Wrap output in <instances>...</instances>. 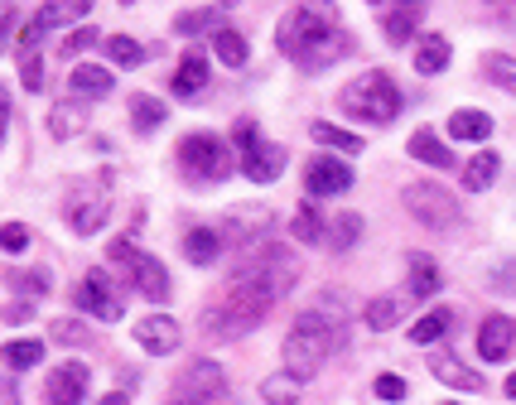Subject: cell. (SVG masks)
Here are the masks:
<instances>
[{
	"label": "cell",
	"instance_id": "f6af8a7d",
	"mask_svg": "<svg viewBox=\"0 0 516 405\" xmlns=\"http://www.w3.org/2000/svg\"><path fill=\"white\" fill-rule=\"evenodd\" d=\"M92 44H97V29H78V34H68V39H63V49H58V54H82V49H92Z\"/></svg>",
	"mask_w": 516,
	"mask_h": 405
},
{
	"label": "cell",
	"instance_id": "d6986e66",
	"mask_svg": "<svg viewBox=\"0 0 516 405\" xmlns=\"http://www.w3.org/2000/svg\"><path fill=\"white\" fill-rule=\"evenodd\" d=\"M68 87H73V97H107L111 87H116V73L102 68V63H78Z\"/></svg>",
	"mask_w": 516,
	"mask_h": 405
},
{
	"label": "cell",
	"instance_id": "c3c4849f",
	"mask_svg": "<svg viewBox=\"0 0 516 405\" xmlns=\"http://www.w3.org/2000/svg\"><path fill=\"white\" fill-rule=\"evenodd\" d=\"M10 20H15V10H10V5H0V34H10ZM0 49H5V39H0Z\"/></svg>",
	"mask_w": 516,
	"mask_h": 405
},
{
	"label": "cell",
	"instance_id": "ffe728a7",
	"mask_svg": "<svg viewBox=\"0 0 516 405\" xmlns=\"http://www.w3.org/2000/svg\"><path fill=\"white\" fill-rule=\"evenodd\" d=\"M406 155H410V160H420V164H435V169H454V155L444 150V140H439L430 126H420V131L410 135Z\"/></svg>",
	"mask_w": 516,
	"mask_h": 405
},
{
	"label": "cell",
	"instance_id": "ba28073f",
	"mask_svg": "<svg viewBox=\"0 0 516 405\" xmlns=\"http://www.w3.org/2000/svg\"><path fill=\"white\" fill-rule=\"evenodd\" d=\"M227 391V372H222L213 357H198L189 372L179 377V386H174V401L184 405H213Z\"/></svg>",
	"mask_w": 516,
	"mask_h": 405
},
{
	"label": "cell",
	"instance_id": "d4e9b609",
	"mask_svg": "<svg viewBox=\"0 0 516 405\" xmlns=\"http://www.w3.org/2000/svg\"><path fill=\"white\" fill-rule=\"evenodd\" d=\"M406 266H410V295H415V299L435 295V290H439V266H435V256H420V251H410Z\"/></svg>",
	"mask_w": 516,
	"mask_h": 405
},
{
	"label": "cell",
	"instance_id": "816d5d0a",
	"mask_svg": "<svg viewBox=\"0 0 516 405\" xmlns=\"http://www.w3.org/2000/svg\"><path fill=\"white\" fill-rule=\"evenodd\" d=\"M164 405H184V401H174V396H169V401H164Z\"/></svg>",
	"mask_w": 516,
	"mask_h": 405
},
{
	"label": "cell",
	"instance_id": "30bf717a",
	"mask_svg": "<svg viewBox=\"0 0 516 405\" xmlns=\"http://www.w3.org/2000/svg\"><path fill=\"white\" fill-rule=\"evenodd\" d=\"M304 189H309V198H338V193L353 189V169L333 155H319L304 169Z\"/></svg>",
	"mask_w": 516,
	"mask_h": 405
},
{
	"label": "cell",
	"instance_id": "ee69618b",
	"mask_svg": "<svg viewBox=\"0 0 516 405\" xmlns=\"http://www.w3.org/2000/svg\"><path fill=\"white\" fill-rule=\"evenodd\" d=\"M377 396H381V401H406V377L381 372V377H377Z\"/></svg>",
	"mask_w": 516,
	"mask_h": 405
},
{
	"label": "cell",
	"instance_id": "9a60e30c",
	"mask_svg": "<svg viewBox=\"0 0 516 405\" xmlns=\"http://www.w3.org/2000/svg\"><path fill=\"white\" fill-rule=\"evenodd\" d=\"M82 396H87V367L82 362H63L49 377V386H44L49 405H82Z\"/></svg>",
	"mask_w": 516,
	"mask_h": 405
},
{
	"label": "cell",
	"instance_id": "f35d334b",
	"mask_svg": "<svg viewBox=\"0 0 516 405\" xmlns=\"http://www.w3.org/2000/svg\"><path fill=\"white\" fill-rule=\"evenodd\" d=\"M328 227H333V232H328L324 242L333 246V251H348V246H357V237H362V217H357V213H343V217H333Z\"/></svg>",
	"mask_w": 516,
	"mask_h": 405
},
{
	"label": "cell",
	"instance_id": "681fc988",
	"mask_svg": "<svg viewBox=\"0 0 516 405\" xmlns=\"http://www.w3.org/2000/svg\"><path fill=\"white\" fill-rule=\"evenodd\" d=\"M97 405H131V396H126V391H111V396H102Z\"/></svg>",
	"mask_w": 516,
	"mask_h": 405
},
{
	"label": "cell",
	"instance_id": "f907efd6",
	"mask_svg": "<svg viewBox=\"0 0 516 405\" xmlns=\"http://www.w3.org/2000/svg\"><path fill=\"white\" fill-rule=\"evenodd\" d=\"M507 396H512V401H516V372H512V377H507Z\"/></svg>",
	"mask_w": 516,
	"mask_h": 405
},
{
	"label": "cell",
	"instance_id": "ac0fdd59",
	"mask_svg": "<svg viewBox=\"0 0 516 405\" xmlns=\"http://www.w3.org/2000/svg\"><path fill=\"white\" fill-rule=\"evenodd\" d=\"M420 20H425V10H420V5H386V10H381V29H386V44H396V49H401L410 34L420 29Z\"/></svg>",
	"mask_w": 516,
	"mask_h": 405
},
{
	"label": "cell",
	"instance_id": "7a4b0ae2",
	"mask_svg": "<svg viewBox=\"0 0 516 405\" xmlns=\"http://www.w3.org/2000/svg\"><path fill=\"white\" fill-rule=\"evenodd\" d=\"M343 343H348V324H343V314H338L328 299H319L314 309H304L295 324H290L285 343H280V352H285V372L304 386V381L324 367L328 352H338Z\"/></svg>",
	"mask_w": 516,
	"mask_h": 405
},
{
	"label": "cell",
	"instance_id": "4dcf8cb0",
	"mask_svg": "<svg viewBox=\"0 0 516 405\" xmlns=\"http://www.w3.org/2000/svg\"><path fill=\"white\" fill-rule=\"evenodd\" d=\"M39 362H44V343H39V338L5 343V367H10V372H29V367H39Z\"/></svg>",
	"mask_w": 516,
	"mask_h": 405
},
{
	"label": "cell",
	"instance_id": "5b68a950",
	"mask_svg": "<svg viewBox=\"0 0 516 405\" xmlns=\"http://www.w3.org/2000/svg\"><path fill=\"white\" fill-rule=\"evenodd\" d=\"M266 314H271V309H256V304H246V299L222 295V304L203 309L198 328H203L208 338H218V343H237V338H246L251 328H261V319H266Z\"/></svg>",
	"mask_w": 516,
	"mask_h": 405
},
{
	"label": "cell",
	"instance_id": "5bb4252c",
	"mask_svg": "<svg viewBox=\"0 0 516 405\" xmlns=\"http://www.w3.org/2000/svg\"><path fill=\"white\" fill-rule=\"evenodd\" d=\"M136 343L150 357H169L179 348V324L169 314H145V319H136Z\"/></svg>",
	"mask_w": 516,
	"mask_h": 405
},
{
	"label": "cell",
	"instance_id": "b9f144b4",
	"mask_svg": "<svg viewBox=\"0 0 516 405\" xmlns=\"http://www.w3.org/2000/svg\"><path fill=\"white\" fill-rule=\"evenodd\" d=\"M20 78H25L29 92L44 87V58H39V49H25V54H20Z\"/></svg>",
	"mask_w": 516,
	"mask_h": 405
},
{
	"label": "cell",
	"instance_id": "7bdbcfd3",
	"mask_svg": "<svg viewBox=\"0 0 516 405\" xmlns=\"http://www.w3.org/2000/svg\"><path fill=\"white\" fill-rule=\"evenodd\" d=\"M29 246V232L20 222H0V251H10V256H20Z\"/></svg>",
	"mask_w": 516,
	"mask_h": 405
},
{
	"label": "cell",
	"instance_id": "9c48e42d",
	"mask_svg": "<svg viewBox=\"0 0 516 405\" xmlns=\"http://www.w3.org/2000/svg\"><path fill=\"white\" fill-rule=\"evenodd\" d=\"M111 213V193L107 189H73L68 193V227L78 237H92Z\"/></svg>",
	"mask_w": 516,
	"mask_h": 405
},
{
	"label": "cell",
	"instance_id": "8fae6325",
	"mask_svg": "<svg viewBox=\"0 0 516 405\" xmlns=\"http://www.w3.org/2000/svg\"><path fill=\"white\" fill-rule=\"evenodd\" d=\"M78 304L82 314H97L102 324H116L126 309H121V299H116V290H111V275L107 270H92L87 280L78 285Z\"/></svg>",
	"mask_w": 516,
	"mask_h": 405
},
{
	"label": "cell",
	"instance_id": "836d02e7",
	"mask_svg": "<svg viewBox=\"0 0 516 405\" xmlns=\"http://www.w3.org/2000/svg\"><path fill=\"white\" fill-rule=\"evenodd\" d=\"M309 135H314L319 145H328V150H348V155H357V150H362V135L343 131V126H328V121H314V126H309Z\"/></svg>",
	"mask_w": 516,
	"mask_h": 405
},
{
	"label": "cell",
	"instance_id": "44dd1931",
	"mask_svg": "<svg viewBox=\"0 0 516 405\" xmlns=\"http://www.w3.org/2000/svg\"><path fill=\"white\" fill-rule=\"evenodd\" d=\"M449 58H454L449 39H444V34H425V39H420V49H415V73L435 78V73H444V68H449Z\"/></svg>",
	"mask_w": 516,
	"mask_h": 405
},
{
	"label": "cell",
	"instance_id": "e575fe53",
	"mask_svg": "<svg viewBox=\"0 0 516 405\" xmlns=\"http://www.w3.org/2000/svg\"><path fill=\"white\" fill-rule=\"evenodd\" d=\"M82 126H87V111H82L78 102H63V107H54V116H49V135H54V140H68V135H78Z\"/></svg>",
	"mask_w": 516,
	"mask_h": 405
},
{
	"label": "cell",
	"instance_id": "6da1fadb",
	"mask_svg": "<svg viewBox=\"0 0 516 405\" xmlns=\"http://www.w3.org/2000/svg\"><path fill=\"white\" fill-rule=\"evenodd\" d=\"M275 44H280V54L295 58L299 68H309V73H319V68H328V63H338V58L353 49L348 29L338 25V20H333V10H324V5H295V10L280 20Z\"/></svg>",
	"mask_w": 516,
	"mask_h": 405
},
{
	"label": "cell",
	"instance_id": "8992f818",
	"mask_svg": "<svg viewBox=\"0 0 516 405\" xmlns=\"http://www.w3.org/2000/svg\"><path fill=\"white\" fill-rule=\"evenodd\" d=\"M401 203H406V213L415 217V222H425V227H435V232L459 227V198L449 189H439V184H406Z\"/></svg>",
	"mask_w": 516,
	"mask_h": 405
},
{
	"label": "cell",
	"instance_id": "4fadbf2b",
	"mask_svg": "<svg viewBox=\"0 0 516 405\" xmlns=\"http://www.w3.org/2000/svg\"><path fill=\"white\" fill-rule=\"evenodd\" d=\"M512 348H516V319L488 314L483 328H478V357L483 362H502V357H512Z\"/></svg>",
	"mask_w": 516,
	"mask_h": 405
},
{
	"label": "cell",
	"instance_id": "d6a6232c",
	"mask_svg": "<svg viewBox=\"0 0 516 405\" xmlns=\"http://www.w3.org/2000/svg\"><path fill=\"white\" fill-rule=\"evenodd\" d=\"M449 324H454V314H449V309H430L425 319H415V324H410V343H439V338L449 333Z\"/></svg>",
	"mask_w": 516,
	"mask_h": 405
},
{
	"label": "cell",
	"instance_id": "277c9868",
	"mask_svg": "<svg viewBox=\"0 0 516 405\" xmlns=\"http://www.w3.org/2000/svg\"><path fill=\"white\" fill-rule=\"evenodd\" d=\"M179 169L193 184H222L232 174V145L213 131H193L179 140Z\"/></svg>",
	"mask_w": 516,
	"mask_h": 405
},
{
	"label": "cell",
	"instance_id": "60d3db41",
	"mask_svg": "<svg viewBox=\"0 0 516 405\" xmlns=\"http://www.w3.org/2000/svg\"><path fill=\"white\" fill-rule=\"evenodd\" d=\"M49 338H54V343H68V348H82V343H92L87 324H78V319H54V324H49Z\"/></svg>",
	"mask_w": 516,
	"mask_h": 405
},
{
	"label": "cell",
	"instance_id": "ab89813d",
	"mask_svg": "<svg viewBox=\"0 0 516 405\" xmlns=\"http://www.w3.org/2000/svg\"><path fill=\"white\" fill-rule=\"evenodd\" d=\"M107 54H111V63H121V68H136V63H145V49H140L131 34H111Z\"/></svg>",
	"mask_w": 516,
	"mask_h": 405
},
{
	"label": "cell",
	"instance_id": "603a6c76",
	"mask_svg": "<svg viewBox=\"0 0 516 405\" xmlns=\"http://www.w3.org/2000/svg\"><path fill=\"white\" fill-rule=\"evenodd\" d=\"M497 169H502V155H497V150H478L473 160L463 164V189L483 193L492 179H497Z\"/></svg>",
	"mask_w": 516,
	"mask_h": 405
},
{
	"label": "cell",
	"instance_id": "8d00e7d4",
	"mask_svg": "<svg viewBox=\"0 0 516 405\" xmlns=\"http://www.w3.org/2000/svg\"><path fill=\"white\" fill-rule=\"evenodd\" d=\"M483 73H488L492 87L516 92V54H483Z\"/></svg>",
	"mask_w": 516,
	"mask_h": 405
},
{
	"label": "cell",
	"instance_id": "f546056e",
	"mask_svg": "<svg viewBox=\"0 0 516 405\" xmlns=\"http://www.w3.org/2000/svg\"><path fill=\"white\" fill-rule=\"evenodd\" d=\"M164 116H169V111H164L160 97H150V92H136V97H131V121H136V131H160Z\"/></svg>",
	"mask_w": 516,
	"mask_h": 405
},
{
	"label": "cell",
	"instance_id": "d590c367",
	"mask_svg": "<svg viewBox=\"0 0 516 405\" xmlns=\"http://www.w3.org/2000/svg\"><path fill=\"white\" fill-rule=\"evenodd\" d=\"M213 54H218L227 68H242L246 63V39L232 25H222L218 34H213Z\"/></svg>",
	"mask_w": 516,
	"mask_h": 405
},
{
	"label": "cell",
	"instance_id": "7c38bea8",
	"mask_svg": "<svg viewBox=\"0 0 516 405\" xmlns=\"http://www.w3.org/2000/svg\"><path fill=\"white\" fill-rule=\"evenodd\" d=\"M242 174L251 184H275L285 174V145L275 140H256L251 150H242Z\"/></svg>",
	"mask_w": 516,
	"mask_h": 405
},
{
	"label": "cell",
	"instance_id": "484cf974",
	"mask_svg": "<svg viewBox=\"0 0 516 405\" xmlns=\"http://www.w3.org/2000/svg\"><path fill=\"white\" fill-rule=\"evenodd\" d=\"M222 15H227V10H222V5H198V10H179V15H174V34H203V29H213V34H218V20Z\"/></svg>",
	"mask_w": 516,
	"mask_h": 405
},
{
	"label": "cell",
	"instance_id": "f1b7e54d",
	"mask_svg": "<svg viewBox=\"0 0 516 405\" xmlns=\"http://www.w3.org/2000/svg\"><path fill=\"white\" fill-rule=\"evenodd\" d=\"M401 314H406V299L401 295H381L367 304V328H377V333H386V328L401 324Z\"/></svg>",
	"mask_w": 516,
	"mask_h": 405
},
{
	"label": "cell",
	"instance_id": "2e32d148",
	"mask_svg": "<svg viewBox=\"0 0 516 405\" xmlns=\"http://www.w3.org/2000/svg\"><path fill=\"white\" fill-rule=\"evenodd\" d=\"M208 58L198 54V49H189V54L179 58V68L169 73V87H174V97H198L203 87H208Z\"/></svg>",
	"mask_w": 516,
	"mask_h": 405
},
{
	"label": "cell",
	"instance_id": "cb8c5ba5",
	"mask_svg": "<svg viewBox=\"0 0 516 405\" xmlns=\"http://www.w3.org/2000/svg\"><path fill=\"white\" fill-rule=\"evenodd\" d=\"M87 10H92L87 0H54V5H39V10H34V25L49 34V29L68 25V20H87Z\"/></svg>",
	"mask_w": 516,
	"mask_h": 405
},
{
	"label": "cell",
	"instance_id": "7402d4cb",
	"mask_svg": "<svg viewBox=\"0 0 516 405\" xmlns=\"http://www.w3.org/2000/svg\"><path fill=\"white\" fill-rule=\"evenodd\" d=\"M184 256H189L193 266H213L222 256V232L218 227H193L189 237H184Z\"/></svg>",
	"mask_w": 516,
	"mask_h": 405
},
{
	"label": "cell",
	"instance_id": "74e56055",
	"mask_svg": "<svg viewBox=\"0 0 516 405\" xmlns=\"http://www.w3.org/2000/svg\"><path fill=\"white\" fill-rule=\"evenodd\" d=\"M299 391H304V386H299L290 372H280V377H266V381H261V401H266V405H295Z\"/></svg>",
	"mask_w": 516,
	"mask_h": 405
},
{
	"label": "cell",
	"instance_id": "83f0119b",
	"mask_svg": "<svg viewBox=\"0 0 516 405\" xmlns=\"http://www.w3.org/2000/svg\"><path fill=\"white\" fill-rule=\"evenodd\" d=\"M290 237H295V242H309V246H319L328 237L324 217L314 213V203H299L295 208V217H290Z\"/></svg>",
	"mask_w": 516,
	"mask_h": 405
},
{
	"label": "cell",
	"instance_id": "52a82bcc",
	"mask_svg": "<svg viewBox=\"0 0 516 405\" xmlns=\"http://www.w3.org/2000/svg\"><path fill=\"white\" fill-rule=\"evenodd\" d=\"M111 261H126L131 285H136V290L150 299V304H164V299H169V270L160 266V256L136 251L131 242H111Z\"/></svg>",
	"mask_w": 516,
	"mask_h": 405
},
{
	"label": "cell",
	"instance_id": "bcb514c9",
	"mask_svg": "<svg viewBox=\"0 0 516 405\" xmlns=\"http://www.w3.org/2000/svg\"><path fill=\"white\" fill-rule=\"evenodd\" d=\"M25 319H34V304H25V299L5 309V324H25Z\"/></svg>",
	"mask_w": 516,
	"mask_h": 405
},
{
	"label": "cell",
	"instance_id": "3957f363",
	"mask_svg": "<svg viewBox=\"0 0 516 405\" xmlns=\"http://www.w3.org/2000/svg\"><path fill=\"white\" fill-rule=\"evenodd\" d=\"M343 111L357 116V121H367V126H391L396 116H401V87L386 78V73H362L343 87Z\"/></svg>",
	"mask_w": 516,
	"mask_h": 405
},
{
	"label": "cell",
	"instance_id": "4316f807",
	"mask_svg": "<svg viewBox=\"0 0 516 405\" xmlns=\"http://www.w3.org/2000/svg\"><path fill=\"white\" fill-rule=\"evenodd\" d=\"M449 135H454V140H488L492 135V116L488 111H454V116H449Z\"/></svg>",
	"mask_w": 516,
	"mask_h": 405
},
{
	"label": "cell",
	"instance_id": "1f68e13d",
	"mask_svg": "<svg viewBox=\"0 0 516 405\" xmlns=\"http://www.w3.org/2000/svg\"><path fill=\"white\" fill-rule=\"evenodd\" d=\"M227 227H232L237 242H246L251 232L271 227V208H261V203H256V208H232V213H227Z\"/></svg>",
	"mask_w": 516,
	"mask_h": 405
},
{
	"label": "cell",
	"instance_id": "e0dca14e",
	"mask_svg": "<svg viewBox=\"0 0 516 405\" xmlns=\"http://www.w3.org/2000/svg\"><path fill=\"white\" fill-rule=\"evenodd\" d=\"M430 372H435V381L454 386V391H483V377H478L468 362H459L454 352H435V357H430Z\"/></svg>",
	"mask_w": 516,
	"mask_h": 405
},
{
	"label": "cell",
	"instance_id": "7dc6e473",
	"mask_svg": "<svg viewBox=\"0 0 516 405\" xmlns=\"http://www.w3.org/2000/svg\"><path fill=\"white\" fill-rule=\"evenodd\" d=\"M5 126H10V92L0 87V140H5Z\"/></svg>",
	"mask_w": 516,
	"mask_h": 405
}]
</instances>
